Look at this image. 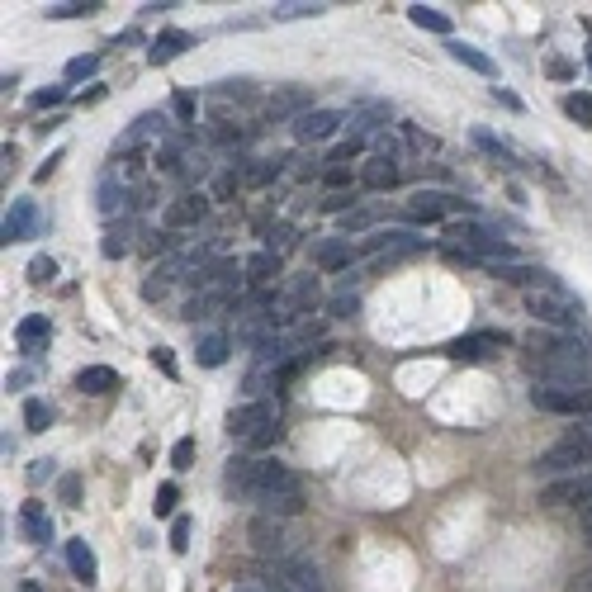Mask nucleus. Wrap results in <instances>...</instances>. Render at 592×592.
Here are the masks:
<instances>
[{"label": "nucleus", "mask_w": 592, "mask_h": 592, "mask_svg": "<svg viewBox=\"0 0 592 592\" xmlns=\"http://www.w3.org/2000/svg\"><path fill=\"white\" fill-rule=\"evenodd\" d=\"M521 365L536 384H592V341L574 332H531Z\"/></svg>", "instance_id": "1"}, {"label": "nucleus", "mask_w": 592, "mask_h": 592, "mask_svg": "<svg viewBox=\"0 0 592 592\" xmlns=\"http://www.w3.org/2000/svg\"><path fill=\"white\" fill-rule=\"evenodd\" d=\"M223 488L242 498V503L266 507L275 498H289V493H304V479L294 469L275 465V460H261V455H233L228 469H223Z\"/></svg>", "instance_id": "2"}, {"label": "nucleus", "mask_w": 592, "mask_h": 592, "mask_svg": "<svg viewBox=\"0 0 592 592\" xmlns=\"http://www.w3.org/2000/svg\"><path fill=\"white\" fill-rule=\"evenodd\" d=\"M446 247L455 252L474 256V261H484L488 266H517V247L507 242L498 228H488L479 218H460V223H446Z\"/></svg>", "instance_id": "3"}, {"label": "nucleus", "mask_w": 592, "mask_h": 592, "mask_svg": "<svg viewBox=\"0 0 592 592\" xmlns=\"http://www.w3.org/2000/svg\"><path fill=\"white\" fill-rule=\"evenodd\" d=\"M228 436L247 450H266L280 441V398H247L228 408Z\"/></svg>", "instance_id": "4"}, {"label": "nucleus", "mask_w": 592, "mask_h": 592, "mask_svg": "<svg viewBox=\"0 0 592 592\" xmlns=\"http://www.w3.org/2000/svg\"><path fill=\"white\" fill-rule=\"evenodd\" d=\"M526 299V313L536 318L540 327H550V332H574L583 323V299H578L569 285H540V289H526L521 294Z\"/></svg>", "instance_id": "5"}, {"label": "nucleus", "mask_w": 592, "mask_h": 592, "mask_svg": "<svg viewBox=\"0 0 592 592\" xmlns=\"http://www.w3.org/2000/svg\"><path fill=\"white\" fill-rule=\"evenodd\" d=\"M592 465V417H583L569 436H559L555 446L536 460V474H550V479H569V474H583Z\"/></svg>", "instance_id": "6"}, {"label": "nucleus", "mask_w": 592, "mask_h": 592, "mask_svg": "<svg viewBox=\"0 0 592 592\" xmlns=\"http://www.w3.org/2000/svg\"><path fill=\"white\" fill-rule=\"evenodd\" d=\"M531 403L540 413H555V417H592V384H536L531 389Z\"/></svg>", "instance_id": "7"}, {"label": "nucleus", "mask_w": 592, "mask_h": 592, "mask_svg": "<svg viewBox=\"0 0 592 592\" xmlns=\"http://www.w3.org/2000/svg\"><path fill=\"white\" fill-rule=\"evenodd\" d=\"M403 214L413 218V223H441V218H455V223H460V214L479 218V209H474L469 199L450 195V190H417V195L403 204Z\"/></svg>", "instance_id": "8"}, {"label": "nucleus", "mask_w": 592, "mask_h": 592, "mask_svg": "<svg viewBox=\"0 0 592 592\" xmlns=\"http://www.w3.org/2000/svg\"><path fill=\"white\" fill-rule=\"evenodd\" d=\"M318 299H323L318 275H299V280H289V285L280 289V299H275V327H280V332H289V327L299 323V318H308V313L318 308Z\"/></svg>", "instance_id": "9"}, {"label": "nucleus", "mask_w": 592, "mask_h": 592, "mask_svg": "<svg viewBox=\"0 0 592 592\" xmlns=\"http://www.w3.org/2000/svg\"><path fill=\"white\" fill-rule=\"evenodd\" d=\"M270 588L275 592H323V578H318V564L304 555H285L270 564Z\"/></svg>", "instance_id": "10"}, {"label": "nucleus", "mask_w": 592, "mask_h": 592, "mask_svg": "<svg viewBox=\"0 0 592 592\" xmlns=\"http://www.w3.org/2000/svg\"><path fill=\"white\" fill-rule=\"evenodd\" d=\"M540 503L545 507H583V512H592V469L540 484Z\"/></svg>", "instance_id": "11"}, {"label": "nucleus", "mask_w": 592, "mask_h": 592, "mask_svg": "<svg viewBox=\"0 0 592 592\" xmlns=\"http://www.w3.org/2000/svg\"><path fill=\"white\" fill-rule=\"evenodd\" d=\"M503 346H507L503 327H479V332H465V337L446 341L441 356H450V360H488V356H498Z\"/></svg>", "instance_id": "12"}, {"label": "nucleus", "mask_w": 592, "mask_h": 592, "mask_svg": "<svg viewBox=\"0 0 592 592\" xmlns=\"http://www.w3.org/2000/svg\"><path fill=\"white\" fill-rule=\"evenodd\" d=\"M43 233V214H38L34 199H15L10 209H5V223H0V242L5 247H15V242H29V237Z\"/></svg>", "instance_id": "13"}, {"label": "nucleus", "mask_w": 592, "mask_h": 592, "mask_svg": "<svg viewBox=\"0 0 592 592\" xmlns=\"http://www.w3.org/2000/svg\"><path fill=\"white\" fill-rule=\"evenodd\" d=\"M247 536H252V550L266 559H285V526H280V517H252V526H247Z\"/></svg>", "instance_id": "14"}, {"label": "nucleus", "mask_w": 592, "mask_h": 592, "mask_svg": "<svg viewBox=\"0 0 592 592\" xmlns=\"http://www.w3.org/2000/svg\"><path fill=\"white\" fill-rule=\"evenodd\" d=\"M308 109H313V90H304V86H285V90H275L270 95V105H266V114L275 119V124H285V119H304Z\"/></svg>", "instance_id": "15"}, {"label": "nucleus", "mask_w": 592, "mask_h": 592, "mask_svg": "<svg viewBox=\"0 0 592 592\" xmlns=\"http://www.w3.org/2000/svg\"><path fill=\"white\" fill-rule=\"evenodd\" d=\"M209 218V195L204 190H190V195H180L166 204V228L180 233V228H190V223H204Z\"/></svg>", "instance_id": "16"}, {"label": "nucleus", "mask_w": 592, "mask_h": 592, "mask_svg": "<svg viewBox=\"0 0 592 592\" xmlns=\"http://www.w3.org/2000/svg\"><path fill=\"white\" fill-rule=\"evenodd\" d=\"M398 176H403L398 157H389V152H375V157L360 162V190H394Z\"/></svg>", "instance_id": "17"}, {"label": "nucleus", "mask_w": 592, "mask_h": 592, "mask_svg": "<svg viewBox=\"0 0 592 592\" xmlns=\"http://www.w3.org/2000/svg\"><path fill=\"white\" fill-rule=\"evenodd\" d=\"M337 128H341L337 109H308L304 119L294 124V138L299 143H327V138H337Z\"/></svg>", "instance_id": "18"}, {"label": "nucleus", "mask_w": 592, "mask_h": 592, "mask_svg": "<svg viewBox=\"0 0 592 592\" xmlns=\"http://www.w3.org/2000/svg\"><path fill=\"white\" fill-rule=\"evenodd\" d=\"M427 247V237L408 233V228H375V233H365V252H422Z\"/></svg>", "instance_id": "19"}, {"label": "nucleus", "mask_w": 592, "mask_h": 592, "mask_svg": "<svg viewBox=\"0 0 592 592\" xmlns=\"http://www.w3.org/2000/svg\"><path fill=\"white\" fill-rule=\"evenodd\" d=\"M237 299H242L237 285H214V289H204V294H195V299L185 304L180 318H190V323H195V318H209V313H218V308H237Z\"/></svg>", "instance_id": "20"}, {"label": "nucleus", "mask_w": 592, "mask_h": 592, "mask_svg": "<svg viewBox=\"0 0 592 592\" xmlns=\"http://www.w3.org/2000/svg\"><path fill=\"white\" fill-rule=\"evenodd\" d=\"M19 536L29 540V545H48V540H53V517H48V507L43 503L19 507Z\"/></svg>", "instance_id": "21"}, {"label": "nucleus", "mask_w": 592, "mask_h": 592, "mask_svg": "<svg viewBox=\"0 0 592 592\" xmlns=\"http://www.w3.org/2000/svg\"><path fill=\"white\" fill-rule=\"evenodd\" d=\"M157 133H166V119H162V114H143V119H133V128H128V133H119V143H114V157H128V152H138V147H143L147 138H157Z\"/></svg>", "instance_id": "22"}, {"label": "nucleus", "mask_w": 592, "mask_h": 592, "mask_svg": "<svg viewBox=\"0 0 592 592\" xmlns=\"http://www.w3.org/2000/svg\"><path fill=\"white\" fill-rule=\"evenodd\" d=\"M351 261H356V247L346 242V237H327V242H318L313 247V266L318 270H351Z\"/></svg>", "instance_id": "23"}, {"label": "nucleus", "mask_w": 592, "mask_h": 592, "mask_svg": "<svg viewBox=\"0 0 592 592\" xmlns=\"http://www.w3.org/2000/svg\"><path fill=\"white\" fill-rule=\"evenodd\" d=\"M185 48H195V34H185V29H162V34L152 38V48H147V62H152V67H162V62L180 57Z\"/></svg>", "instance_id": "24"}, {"label": "nucleus", "mask_w": 592, "mask_h": 592, "mask_svg": "<svg viewBox=\"0 0 592 592\" xmlns=\"http://www.w3.org/2000/svg\"><path fill=\"white\" fill-rule=\"evenodd\" d=\"M242 275H247V285L252 289H270L275 285V275H280V252H252L247 256V266H242Z\"/></svg>", "instance_id": "25"}, {"label": "nucleus", "mask_w": 592, "mask_h": 592, "mask_svg": "<svg viewBox=\"0 0 592 592\" xmlns=\"http://www.w3.org/2000/svg\"><path fill=\"white\" fill-rule=\"evenodd\" d=\"M48 337H53V323H48L43 313H29V318H19L15 341H19V351H24V356H34V351H38V346H43Z\"/></svg>", "instance_id": "26"}, {"label": "nucleus", "mask_w": 592, "mask_h": 592, "mask_svg": "<svg viewBox=\"0 0 592 592\" xmlns=\"http://www.w3.org/2000/svg\"><path fill=\"white\" fill-rule=\"evenodd\" d=\"M228 351H233V337H228V332H204V337L195 341V360L204 370H218V365L228 360Z\"/></svg>", "instance_id": "27"}, {"label": "nucleus", "mask_w": 592, "mask_h": 592, "mask_svg": "<svg viewBox=\"0 0 592 592\" xmlns=\"http://www.w3.org/2000/svg\"><path fill=\"white\" fill-rule=\"evenodd\" d=\"M446 53L455 57L460 67H469V72H479V76H498V62H493L488 53H479L474 43H460V38H450V43H446Z\"/></svg>", "instance_id": "28"}, {"label": "nucleus", "mask_w": 592, "mask_h": 592, "mask_svg": "<svg viewBox=\"0 0 592 592\" xmlns=\"http://www.w3.org/2000/svg\"><path fill=\"white\" fill-rule=\"evenodd\" d=\"M67 564H72V574L81 578L86 588L100 578V559H95V550H90L86 540H67Z\"/></svg>", "instance_id": "29"}, {"label": "nucleus", "mask_w": 592, "mask_h": 592, "mask_svg": "<svg viewBox=\"0 0 592 592\" xmlns=\"http://www.w3.org/2000/svg\"><path fill=\"white\" fill-rule=\"evenodd\" d=\"M76 389H81V394H114V389H119V375H114V370H109V365H86V370H81V375H76Z\"/></svg>", "instance_id": "30"}, {"label": "nucleus", "mask_w": 592, "mask_h": 592, "mask_svg": "<svg viewBox=\"0 0 592 592\" xmlns=\"http://www.w3.org/2000/svg\"><path fill=\"white\" fill-rule=\"evenodd\" d=\"M408 19H413L417 29H427V34H450V15H441V10H431V5H408Z\"/></svg>", "instance_id": "31"}, {"label": "nucleus", "mask_w": 592, "mask_h": 592, "mask_svg": "<svg viewBox=\"0 0 592 592\" xmlns=\"http://www.w3.org/2000/svg\"><path fill=\"white\" fill-rule=\"evenodd\" d=\"M124 204H133V199H128V185H119V180H105V185H100V199H95V209H100L105 218H114L119 209H124Z\"/></svg>", "instance_id": "32"}, {"label": "nucleus", "mask_w": 592, "mask_h": 592, "mask_svg": "<svg viewBox=\"0 0 592 592\" xmlns=\"http://www.w3.org/2000/svg\"><path fill=\"white\" fill-rule=\"evenodd\" d=\"M469 138H474V147H479V152H488V157H493L498 166H517V162H512V147H507L503 138H493L488 128H474Z\"/></svg>", "instance_id": "33"}, {"label": "nucleus", "mask_w": 592, "mask_h": 592, "mask_svg": "<svg viewBox=\"0 0 592 592\" xmlns=\"http://www.w3.org/2000/svg\"><path fill=\"white\" fill-rule=\"evenodd\" d=\"M209 100H242V105H252L256 100V86L242 76V81H218L214 90H209Z\"/></svg>", "instance_id": "34"}, {"label": "nucleus", "mask_w": 592, "mask_h": 592, "mask_svg": "<svg viewBox=\"0 0 592 592\" xmlns=\"http://www.w3.org/2000/svg\"><path fill=\"white\" fill-rule=\"evenodd\" d=\"M128 233H133V223H124V228H109L105 242H100V252L109 256V261H119V256L133 252V242H128Z\"/></svg>", "instance_id": "35"}, {"label": "nucleus", "mask_w": 592, "mask_h": 592, "mask_svg": "<svg viewBox=\"0 0 592 592\" xmlns=\"http://www.w3.org/2000/svg\"><path fill=\"white\" fill-rule=\"evenodd\" d=\"M24 427L29 431H48L53 427V408L43 398H24Z\"/></svg>", "instance_id": "36"}, {"label": "nucleus", "mask_w": 592, "mask_h": 592, "mask_svg": "<svg viewBox=\"0 0 592 592\" xmlns=\"http://www.w3.org/2000/svg\"><path fill=\"white\" fill-rule=\"evenodd\" d=\"M327 5H318V0H285V5H275L270 15L275 19H308V15H323Z\"/></svg>", "instance_id": "37"}, {"label": "nucleus", "mask_w": 592, "mask_h": 592, "mask_svg": "<svg viewBox=\"0 0 592 592\" xmlns=\"http://www.w3.org/2000/svg\"><path fill=\"white\" fill-rule=\"evenodd\" d=\"M95 10H100V0H62V5H48V19H81Z\"/></svg>", "instance_id": "38"}, {"label": "nucleus", "mask_w": 592, "mask_h": 592, "mask_svg": "<svg viewBox=\"0 0 592 592\" xmlns=\"http://www.w3.org/2000/svg\"><path fill=\"white\" fill-rule=\"evenodd\" d=\"M379 218V209H370V204H360V209H351V214L341 218V237H356V233H365L370 223Z\"/></svg>", "instance_id": "39"}, {"label": "nucleus", "mask_w": 592, "mask_h": 592, "mask_svg": "<svg viewBox=\"0 0 592 592\" xmlns=\"http://www.w3.org/2000/svg\"><path fill=\"white\" fill-rule=\"evenodd\" d=\"M564 114H569V119H578V124L583 128H592V95H564Z\"/></svg>", "instance_id": "40"}, {"label": "nucleus", "mask_w": 592, "mask_h": 592, "mask_svg": "<svg viewBox=\"0 0 592 592\" xmlns=\"http://www.w3.org/2000/svg\"><path fill=\"white\" fill-rule=\"evenodd\" d=\"M323 209H327V214H341V218H346L351 209H360V190H337V195H327V199H323Z\"/></svg>", "instance_id": "41"}, {"label": "nucleus", "mask_w": 592, "mask_h": 592, "mask_svg": "<svg viewBox=\"0 0 592 592\" xmlns=\"http://www.w3.org/2000/svg\"><path fill=\"white\" fill-rule=\"evenodd\" d=\"M100 72V53H81L67 62V81H86V76Z\"/></svg>", "instance_id": "42"}, {"label": "nucleus", "mask_w": 592, "mask_h": 592, "mask_svg": "<svg viewBox=\"0 0 592 592\" xmlns=\"http://www.w3.org/2000/svg\"><path fill=\"white\" fill-rule=\"evenodd\" d=\"M57 280V261L53 256H34L29 261V285H53Z\"/></svg>", "instance_id": "43"}, {"label": "nucleus", "mask_w": 592, "mask_h": 592, "mask_svg": "<svg viewBox=\"0 0 592 592\" xmlns=\"http://www.w3.org/2000/svg\"><path fill=\"white\" fill-rule=\"evenodd\" d=\"M190 531H195V521H190V517L171 521V550H176V555H185V550H190Z\"/></svg>", "instance_id": "44"}, {"label": "nucleus", "mask_w": 592, "mask_h": 592, "mask_svg": "<svg viewBox=\"0 0 592 592\" xmlns=\"http://www.w3.org/2000/svg\"><path fill=\"white\" fill-rule=\"evenodd\" d=\"M323 185H332V195H337V190H346V185L356 190V180H351V166H323Z\"/></svg>", "instance_id": "45"}, {"label": "nucleus", "mask_w": 592, "mask_h": 592, "mask_svg": "<svg viewBox=\"0 0 592 592\" xmlns=\"http://www.w3.org/2000/svg\"><path fill=\"white\" fill-rule=\"evenodd\" d=\"M171 114H176L180 124H195V95L176 90V95H171Z\"/></svg>", "instance_id": "46"}, {"label": "nucleus", "mask_w": 592, "mask_h": 592, "mask_svg": "<svg viewBox=\"0 0 592 592\" xmlns=\"http://www.w3.org/2000/svg\"><path fill=\"white\" fill-rule=\"evenodd\" d=\"M176 498H180V488L176 484H162V488H157V503H152V512H157V517H171V512H176Z\"/></svg>", "instance_id": "47"}, {"label": "nucleus", "mask_w": 592, "mask_h": 592, "mask_svg": "<svg viewBox=\"0 0 592 592\" xmlns=\"http://www.w3.org/2000/svg\"><path fill=\"white\" fill-rule=\"evenodd\" d=\"M356 308H360L356 294H337V299H327V313H332V318H356Z\"/></svg>", "instance_id": "48"}, {"label": "nucleus", "mask_w": 592, "mask_h": 592, "mask_svg": "<svg viewBox=\"0 0 592 592\" xmlns=\"http://www.w3.org/2000/svg\"><path fill=\"white\" fill-rule=\"evenodd\" d=\"M209 138H214V143H247V138H252V128H242V124H218L214 133H209Z\"/></svg>", "instance_id": "49"}, {"label": "nucleus", "mask_w": 592, "mask_h": 592, "mask_svg": "<svg viewBox=\"0 0 592 592\" xmlns=\"http://www.w3.org/2000/svg\"><path fill=\"white\" fill-rule=\"evenodd\" d=\"M190 460H195V441H190V436H180L176 446H171V465H176V469H190Z\"/></svg>", "instance_id": "50"}, {"label": "nucleus", "mask_w": 592, "mask_h": 592, "mask_svg": "<svg viewBox=\"0 0 592 592\" xmlns=\"http://www.w3.org/2000/svg\"><path fill=\"white\" fill-rule=\"evenodd\" d=\"M62 100H67V86H48V90H38L29 105H34V109H53V105H62Z\"/></svg>", "instance_id": "51"}, {"label": "nucleus", "mask_w": 592, "mask_h": 592, "mask_svg": "<svg viewBox=\"0 0 592 592\" xmlns=\"http://www.w3.org/2000/svg\"><path fill=\"white\" fill-rule=\"evenodd\" d=\"M57 493H62V503H67V507H76V503H81V479H76V474H67V479L57 484Z\"/></svg>", "instance_id": "52"}, {"label": "nucleus", "mask_w": 592, "mask_h": 592, "mask_svg": "<svg viewBox=\"0 0 592 592\" xmlns=\"http://www.w3.org/2000/svg\"><path fill=\"white\" fill-rule=\"evenodd\" d=\"M152 365H157V370H166V375L176 379V356H171L166 346H157V351H152Z\"/></svg>", "instance_id": "53"}, {"label": "nucleus", "mask_w": 592, "mask_h": 592, "mask_svg": "<svg viewBox=\"0 0 592 592\" xmlns=\"http://www.w3.org/2000/svg\"><path fill=\"white\" fill-rule=\"evenodd\" d=\"M493 100H498V105H507V109H521V100L512 95V90H503V86H493Z\"/></svg>", "instance_id": "54"}, {"label": "nucleus", "mask_w": 592, "mask_h": 592, "mask_svg": "<svg viewBox=\"0 0 592 592\" xmlns=\"http://www.w3.org/2000/svg\"><path fill=\"white\" fill-rule=\"evenodd\" d=\"M569 592H592V569H583V574H574V583H569Z\"/></svg>", "instance_id": "55"}, {"label": "nucleus", "mask_w": 592, "mask_h": 592, "mask_svg": "<svg viewBox=\"0 0 592 592\" xmlns=\"http://www.w3.org/2000/svg\"><path fill=\"white\" fill-rule=\"evenodd\" d=\"M48 474H53V460H38V465L29 469V479H34V484H38V479H48Z\"/></svg>", "instance_id": "56"}, {"label": "nucleus", "mask_w": 592, "mask_h": 592, "mask_svg": "<svg viewBox=\"0 0 592 592\" xmlns=\"http://www.w3.org/2000/svg\"><path fill=\"white\" fill-rule=\"evenodd\" d=\"M550 76H559V81H569V76H574V67H569V62H550Z\"/></svg>", "instance_id": "57"}, {"label": "nucleus", "mask_w": 592, "mask_h": 592, "mask_svg": "<svg viewBox=\"0 0 592 592\" xmlns=\"http://www.w3.org/2000/svg\"><path fill=\"white\" fill-rule=\"evenodd\" d=\"M583 540L592 545V512H583Z\"/></svg>", "instance_id": "58"}, {"label": "nucleus", "mask_w": 592, "mask_h": 592, "mask_svg": "<svg viewBox=\"0 0 592 592\" xmlns=\"http://www.w3.org/2000/svg\"><path fill=\"white\" fill-rule=\"evenodd\" d=\"M19 592H43V588L38 583H19Z\"/></svg>", "instance_id": "59"}, {"label": "nucleus", "mask_w": 592, "mask_h": 592, "mask_svg": "<svg viewBox=\"0 0 592 592\" xmlns=\"http://www.w3.org/2000/svg\"><path fill=\"white\" fill-rule=\"evenodd\" d=\"M588 72H592V48H588Z\"/></svg>", "instance_id": "60"}, {"label": "nucleus", "mask_w": 592, "mask_h": 592, "mask_svg": "<svg viewBox=\"0 0 592 592\" xmlns=\"http://www.w3.org/2000/svg\"><path fill=\"white\" fill-rule=\"evenodd\" d=\"M237 592H261V588H237Z\"/></svg>", "instance_id": "61"}]
</instances>
